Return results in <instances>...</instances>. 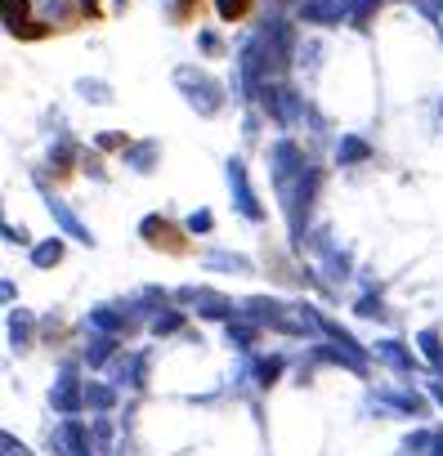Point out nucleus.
<instances>
[{"mask_svg": "<svg viewBox=\"0 0 443 456\" xmlns=\"http://www.w3.org/2000/svg\"><path fill=\"white\" fill-rule=\"evenodd\" d=\"M215 10L225 23H247L256 14V0H215Z\"/></svg>", "mask_w": 443, "mask_h": 456, "instance_id": "obj_2", "label": "nucleus"}, {"mask_svg": "<svg viewBox=\"0 0 443 456\" xmlns=\"http://www.w3.org/2000/svg\"><path fill=\"white\" fill-rule=\"evenodd\" d=\"M206 10H210V0H175V23L179 28H193V23H201L206 19Z\"/></svg>", "mask_w": 443, "mask_h": 456, "instance_id": "obj_1", "label": "nucleus"}]
</instances>
